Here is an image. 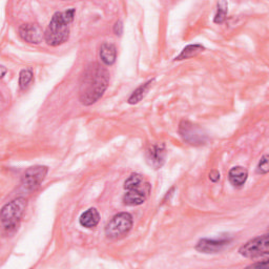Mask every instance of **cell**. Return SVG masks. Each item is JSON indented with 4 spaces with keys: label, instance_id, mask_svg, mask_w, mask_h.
I'll return each instance as SVG.
<instances>
[{
    "label": "cell",
    "instance_id": "1",
    "mask_svg": "<svg viewBox=\"0 0 269 269\" xmlns=\"http://www.w3.org/2000/svg\"><path fill=\"white\" fill-rule=\"evenodd\" d=\"M110 73L99 63L89 64L81 77L79 100L83 105H92L103 96L109 86Z\"/></svg>",
    "mask_w": 269,
    "mask_h": 269
},
{
    "label": "cell",
    "instance_id": "2",
    "mask_svg": "<svg viewBox=\"0 0 269 269\" xmlns=\"http://www.w3.org/2000/svg\"><path fill=\"white\" fill-rule=\"evenodd\" d=\"M76 10L68 9L56 12L44 32V40L51 46H59L69 38V24L74 20Z\"/></svg>",
    "mask_w": 269,
    "mask_h": 269
},
{
    "label": "cell",
    "instance_id": "3",
    "mask_svg": "<svg viewBox=\"0 0 269 269\" xmlns=\"http://www.w3.org/2000/svg\"><path fill=\"white\" fill-rule=\"evenodd\" d=\"M124 189L127 192L122 198L123 203L128 206H138L143 204L149 198L152 186L144 180L143 176L133 174L125 180Z\"/></svg>",
    "mask_w": 269,
    "mask_h": 269
},
{
    "label": "cell",
    "instance_id": "4",
    "mask_svg": "<svg viewBox=\"0 0 269 269\" xmlns=\"http://www.w3.org/2000/svg\"><path fill=\"white\" fill-rule=\"evenodd\" d=\"M27 206V199L19 197L3 207L2 212H0V219H2V225L5 232L10 235L18 228Z\"/></svg>",
    "mask_w": 269,
    "mask_h": 269
},
{
    "label": "cell",
    "instance_id": "5",
    "mask_svg": "<svg viewBox=\"0 0 269 269\" xmlns=\"http://www.w3.org/2000/svg\"><path fill=\"white\" fill-rule=\"evenodd\" d=\"M133 227V217L129 212H120L114 216L106 224L104 232L109 239L116 240L124 237Z\"/></svg>",
    "mask_w": 269,
    "mask_h": 269
},
{
    "label": "cell",
    "instance_id": "6",
    "mask_svg": "<svg viewBox=\"0 0 269 269\" xmlns=\"http://www.w3.org/2000/svg\"><path fill=\"white\" fill-rule=\"evenodd\" d=\"M178 132L181 138L186 143L193 146L204 145L208 141V136L205 131L202 128L191 123L189 121H181Z\"/></svg>",
    "mask_w": 269,
    "mask_h": 269
},
{
    "label": "cell",
    "instance_id": "7",
    "mask_svg": "<svg viewBox=\"0 0 269 269\" xmlns=\"http://www.w3.org/2000/svg\"><path fill=\"white\" fill-rule=\"evenodd\" d=\"M268 253H269L268 234L257 237L246 242L239 249V254L242 257L247 259H255V258L267 256Z\"/></svg>",
    "mask_w": 269,
    "mask_h": 269
},
{
    "label": "cell",
    "instance_id": "8",
    "mask_svg": "<svg viewBox=\"0 0 269 269\" xmlns=\"http://www.w3.org/2000/svg\"><path fill=\"white\" fill-rule=\"evenodd\" d=\"M47 172L48 168L42 165H36L28 168L21 179V189L26 192H32L36 190L45 179Z\"/></svg>",
    "mask_w": 269,
    "mask_h": 269
},
{
    "label": "cell",
    "instance_id": "9",
    "mask_svg": "<svg viewBox=\"0 0 269 269\" xmlns=\"http://www.w3.org/2000/svg\"><path fill=\"white\" fill-rule=\"evenodd\" d=\"M231 241L232 239L230 237H221L220 239H201L195 245V250L203 254H217L228 246Z\"/></svg>",
    "mask_w": 269,
    "mask_h": 269
},
{
    "label": "cell",
    "instance_id": "10",
    "mask_svg": "<svg viewBox=\"0 0 269 269\" xmlns=\"http://www.w3.org/2000/svg\"><path fill=\"white\" fill-rule=\"evenodd\" d=\"M146 161L154 169H159L163 166L166 158V149L164 143H156L151 145L146 150L145 154Z\"/></svg>",
    "mask_w": 269,
    "mask_h": 269
},
{
    "label": "cell",
    "instance_id": "11",
    "mask_svg": "<svg viewBox=\"0 0 269 269\" xmlns=\"http://www.w3.org/2000/svg\"><path fill=\"white\" fill-rule=\"evenodd\" d=\"M18 33L21 39L31 44H39L44 38V33H42V30L37 26V24H33V23L22 24V26L19 28Z\"/></svg>",
    "mask_w": 269,
    "mask_h": 269
},
{
    "label": "cell",
    "instance_id": "12",
    "mask_svg": "<svg viewBox=\"0 0 269 269\" xmlns=\"http://www.w3.org/2000/svg\"><path fill=\"white\" fill-rule=\"evenodd\" d=\"M247 177H248L247 169L242 166L232 167L228 173L229 182L234 187H242L244 184H245Z\"/></svg>",
    "mask_w": 269,
    "mask_h": 269
},
{
    "label": "cell",
    "instance_id": "13",
    "mask_svg": "<svg viewBox=\"0 0 269 269\" xmlns=\"http://www.w3.org/2000/svg\"><path fill=\"white\" fill-rule=\"evenodd\" d=\"M100 221V213L96 208H88L79 218V223L82 227L94 228Z\"/></svg>",
    "mask_w": 269,
    "mask_h": 269
},
{
    "label": "cell",
    "instance_id": "14",
    "mask_svg": "<svg viewBox=\"0 0 269 269\" xmlns=\"http://www.w3.org/2000/svg\"><path fill=\"white\" fill-rule=\"evenodd\" d=\"M100 58L105 65H113L116 62L117 58L116 46L113 43H103L100 47Z\"/></svg>",
    "mask_w": 269,
    "mask_h": 269
},
{
    "label": "cell",
    "instance_id": "15",
    "mask_svg": "<svg viewBox=\"0 0 269 269\" xmlns=\"http://www.w3.org/2000/svg\"><path fill=\"white\" fill-rule=\"evenodd\" d=\"M205 50V47L201 44H190L187 45L186 47L183 48V51L175 58L176 61H180V60H185V59H189L192 57H195L197 55H199L201 52H203Z\"/></svg>",
    "mask_w": 269,
    "mask_h": 269
},
{
    "label": "cell",
    "instance_id": "16",
    "mask_svg": "<svg viewBox=\"0 0 269 269\" xmlns=\"http://www.w3.org/2000/svg\"><path fill=\"white\" fill-rule=\"evenodd\" d=\"M154 80H150L148 82H145L144 84H141L137 89H135L133 92V94L131 95V97L129 98V100L128 102L130 104H136L138 102H140L142 99H143V97L145 96V94L148 93V91L150 89L152 83H153Z\"/></svg>",
    "mask_w": 269,
    "mask_h": 269
},
{
    "label": "cell",
    "instance_id": "17",
    "mask_svg": "<svg viewBox=\"0 0 269 269\" xmlns=\"http://www.w3.org/2000/svg\"><path fill=\"white\" fill-rule=\"evenodd\" d=\"M227 12H228V4L226 2H220L217 5V13L214 15L213 21L214 23L218 24H221L225 21L226 16H227Z\"/></svg>",
    "mask_w": 269,
    "mask_h": 269
},
{
    "label": "cell",
    "instance_id": "18",
    "mask_svg": "<svg viewBox=\"0 0 269 269\" xmlns=\"http://www.w3.org/2000/svg\"><path fill=\"white\" fill-rule=\"evenodd\" d=\"M33 80V71L30 68L22 69L19 74V87L21 91L27 89Z\"/></svg>",
    "mask_w": 269,
    "mask_h": 269
},
{
    "label": "cell",
    "instance_id": "19",
    "mask_svg": "<svg viewBox=\"0 0 269 269\" xmlns=\"http://www.w3.org/2000/svg\"><path fill=\"white\" fill-rule=\"evenodd\" d=\"M269 172V164H268V156L267 155H264L258 166H257V173L260 174V175H266L267 173Z\"/></svg>",
    "mask_w": 269,
    "mask_h": 269
},
{
    "label": "cell",
    "instance_id": "20",
    "mask_svg": "<svg viewBox=\"0 0 269 269\" xmlns=\"http://www.w3.org/2000/svg\"><path fill=\"white\" fill-rule=\"evenodd\" d=\"M114 33L117 36H121L122 33H123V23H122L121 20L116 21L115 26H114Z\"/></svg>",
    "mask_w": 269,
    "mask_h": 269
},
{
    "label": "cell",
    "instance_id": "21",
    "mask_svg": "<svg viewBox=\"0 0 269 269\" xmlns=\"http://www.w3.org/2000/svg\"><path fill=\"white\" fill-rule=\"evenodd\" d=\"M209 179L212 182H217L220 180V173L218 170H212V172L209 174Z\"/></svg>",
    "mask_w": 269,
    "mask_h": 269
},
{
    "label": "cell",
    "instance_id": "22",
    "mask_svg": "<svg viewBox=\"0 0 269 269\" xmlns=\"http://www.w3.org/2000/svg\"><path fill=\"white\" fill-rule=\"evenodd\" d=\"M265 265H267V260H264V261H261V262L252 264L249 267H263V266H265Z\"/></svg>",
    "mask_w": 269,
    "mask_h": 269
},
{
    "label": "cell",
    "instance_id": "23",
    "mask_svg": "<svg viewBox=\"0 0 269 269\" xmlns=\"http://www.w3.org/2000/svg\"><path fill=\"white\" fill-rule=\"evenodd\" d=\"M2 69H3V73H2V77H4V76H5V74H6V68H5V66H2Z\"/></svg>",
    "mask_w": 269,
    "mask_h": 269
}]
</instances>
